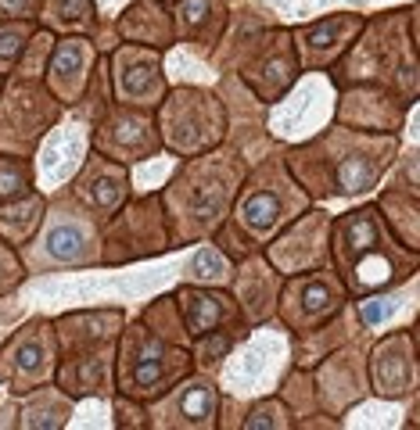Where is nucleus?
I'll return each instance as SVG.
<instances>
[{"label": "nucleus", "instance_id": "f257e3e1", "mask_svg": "<svg viewBox=\"0 0 420 430\" xmlns=\"http://www.w3.org/2000/svg\"><path fill=\"white\" fill-rule=\"evenodd\" d=\"M399 151L395 133H370L331 126L324 136L309 140L288 154L291 180L305 197H359L374 190Z\"/></svg>", "mask_w": 420, "mask_h": 430}, {"label": "nucleus", "instance_id": "f03ea898", "mask_svg": "<svg viewBox=\"0 0 420 430\" xmlns=\"http://www.w3.org/2000/svg\"><path fill=\"white\" fill-rule=\"evenodd\" d=\"M244 183V161L237 151H205L187 158L176 169L173 183L162 197L169 240L187 244L216 233L230 215V204Z\"/></svg>", "mask_w": 420, "mask_h": 430}, {"label": "nucleus", "instance_id": "7ed1b4c3", "mask_svg": "<svg viewBox=\"0 0 420 430\" xmlns=\"http://www.w3.org/2000/svg\"><path fill=\"white\" fill-rule=\"evenodd\" d=\"M331 230V262L338 265V280L356 298L388 291L399 280L413 277L416 255L388 240V226L378 204H363L345 211L327 226Z\"/></svg>", "mask_w": 420, "mask_h": 430}, {"label": "nucleus", "instance_id": "20e7f679", "mask_svg": "<svg viewBox=\"0 0 420 430\" xmlns=\"http://www.w3.org/2000/svg\"><path fill=\"white\" fill-rule=\"evenodd\" d=\"M62 369V395H108L115 373V341L123 334V312H72L55 322Z\"/></svg>", "mask_w": 420, "mask_h": 430}, {"label": "nucleus", "instance_id": "39448f33", "mask_svg": "<svg viewBox=\"0 0 420 430\" xmlns=\"http://www.w3.org/2000/svg\"><path fill=\"white\" fill-rule=\"evenodd\" d=\"M305 204H309L305 190L280 165H262L248 183H241V190L234 197V211L220 223V230L237 233V240H244L241 248L248 255L259 244L273 240L280 233V226L298 219V211Z\"/></svg>", "mask_w": 420, "mask_h": 430}, {"label": "nucleus", "instance_id": "423d86ee", "mask_svg": "<svg viewBox=\"0 0 420 430\" xmlns=\"http://www.w3.org/2000/svg\"><path fill=\"white\" fill-rule=\"evenodd\" d=\"M115 376H119V388L126 398L147 402V398H162L173 384H180L183 376L191 373V355L154 334L147 322H137V327L123 330L115 341Z\"/></svg>", "mask_w": 420, "mask_h": 430}, {"label": "nucleus", "instance_id": "0eeeda50", "mask_svg": "<svg viewBox=\"0 0 420 430\" xmlns=\"http://www.w3.org/2000/svg\"><path fill=\"white\" fill-rule=\"evenodd\" d=\"M159 136L162 147H169L180 158H194L205 151H216L227 136V108L216 93L208 90H173L159 100Z\"/></svg>", "mask_w": 420, "mask_h": 430}, {"label": "nucleus", "instance_id": "6e6552de", "mask_svg": "<svg viewBox=\"0 0 420 430\" xmlns=\"http://www.w3.org/2000/svg\"><path fill=\"white\" fill-rule=\"evenodd\" d=\"M298 50L288 29H262L237 43V72L255 86L259 100H280L284 90L298 79Z\"/></svg>", "mask_w": 420, "mask_h": 430}, {"label": "nucleus", "instance_id": "1a4fd4ad", "mask_svg": "<svg viewBox=\"0 0 420 430\" xmlns=\"http://www.w3.org/2000/svg\"><path fill=\"white\" fill-rule=\"evenodd\" d=\"M58 119V97L47 93L40 79H15L0 97V151L11 158L33 154L47 126Z\"/></svg>", "mask_w": 420, "mask_h": 430}, {"label": "nucleus", "instance_id": "9d476101", "mask_svg": "<svg viewBox=\"0 0 420 430\" xmlns=\"http://www.w3.org/2000/svg\"><path fill=\"white\" fill-rule=\"evenodd\" d=\"M47 215V226H43V237L36 240L40 244V258L33 255L29 265L40 269V265H90L97 262V244H101V233L93 226V215L86 204L76 201V194L65 201H58Z\"/></svg>", "mask_w": 420, "mask_h": 430}, {"label": "nucleus", "instance_id": "9b49d317", "mask_svg": "<svg viewBox=\"0 0 420 430\" xmlns=\"http://www.w3.org/2000/svg\"><path fill=\"white\" fill-rule=\"evenodd\" d=\"M58 369V334L55 322L33 319L8 341V348L0 351V384H8V391L25 395L40 391Z\"/></svg>", "mask_w": 420, "mask_h": 430}, {"label": "nucleus", "instance_id": "f8f14e48", "mask_svg": "<svg viewBox=\"0 0 420 430\" xmlns=\"http://www.w3.org/2000/svg\"><path fill=\"white\" fill-rule=\"evenodd\" d=\"M169 226H166V211H162V197H140L133 208L115 211L104 230V262L119 265V262H133V258H147V255H162L169 251Z\"/></svg>", "mask_w": 420, "mask_h": 430}, {"label": "nucleus", "instance_id": "ddd939ff", "mask_svg": "<svg viewBox=\"0 0 420 430\" xmlns=\"http://www.w3.org/2000/svg\"><path fill=\"white\" fill-rule=\"evenodd\" d=\"M341 308H345V284L338 277H331L327 269L295 273V280H288V287L280 294V315L298 334L320 330V322L334 319Z\"/></svg>", "mask_w": 420, "mask_h": 430}, {"label": "nucleus", "instance_id": "4468645a", "mask_svg": "<svg viewBox=\"0 0 420 430\" xmlns=\"http://www.w3.org/2000/svg\"><path fill=\"white\" fill-rule=\"evenodd\" d=\"M112 83L115 97L126 108H159L166 97V76H162V50L140 47V43H123L112 58Z\"/></svg>", "mask_w": 420, "mask_h": 430}, {"label": "nucleus", "instance_id": "2eb2a0df", "mask_svg": "<svg viewBox=\"0 0 420 430\" xmlns=\"http://www.w3.org/2000/svg\"><path fill=\"white\" fill-rule=\"evenodd\" d=\"M93 147H97V154L112 158V161H144V158L162 151V136H159V126H154V119L147 112L119 104L115 112L97 126Z\"/></svg>", "mask_w": 420, "mask_h": 430}, {"label": "nucleus", "instance_id": "dca6fc26", "mask_svg": "<svg viewBox=\"0 0 420 430\" xmlns=\"http://www.w3.org/2000/svg\"><path fill=\"white\" fill-rule=\"evenodd\" d=\"M327 211H305V219H298L273 248H270V262L280 273H309L320 269L331 258V244H327Z\"/></svg>", "mask_w": 420, "mask_h": 430}, {"label": "nucleus", "instance_id": "f3484780", "mask_svg": "<svg viewBox=\"0 0 420 430\" xmlns=\"http://www.w3.org/2000/svg\"><path fill=\"white\" fill-rule=\"evenodd\" d=\"M216 412H220V395L216 384L208 376H194V380L173 384L154 412L147 416H159V419H147L154 426H216Z\"/></svg>", "mask_w": 420, "mask_h": 430}, {"label": "nucleus", "instance_id": "a211bd4d", "mask_svg": "<svg viewBox=\"0 0 420 430\" xmlns=\"http://www.w3.org/2000/svg\"><path fill=\"white\" fill-rule=\"evenodd\" d=\"M72 194L93 215L112 219V215L126 204V197H130V173H126L123 161H112L104 154H90L79 180H76V187H72Z\"/></svg>", "mask_w": 420, "mask_h": 430}, {"label": "nucleus", "instance_id": "6ab92c4d", "mask_svg": "<svg viewBox=\"0 0 420 430\" xmlns=\"http://www.w3.org/2000/svg\"><path fill=\"white\" fill-rule=\"evenodd\" d=\"M366 29L363 15H331L324 22H312L295 36V50H298V65L302 69H320L331 65L338 54H345L352 47V40Z\"/></svg>", "mask_w": 420, "mask_h": 430}, {"label": "nucleus", "instance_id": "aec40b11", "mask_svg": "<svg viewBox=\"0 0 420 430\" xmlns=\"http://www.w3.org/2000/svg\"><path fill=\"white\" fill-rule=\"evenodd\" d=\"M416 334H388L370 359V380L381 398H402L416 388V359H413Z\"/></svg>", "mask_w": 420, "mask_h": 430}, {"label": "nucleus", "instance_id": "412c9836", "mask_svg": "<svg viewBox=\"0 0 420 430\" xmlns=\"http://www.w3.org/2000/svg\"><path fill=\"white\" fill-rule=\"evenodd\" d=\"M176 308L183 312V330L191 341L216 334V330H234L241 319L237 301H230L223 291H208V287H180Z\"/></svg>", "mask_w": 420, "mask_h": 430}, {"label": "nucleus", "instance_id": "4be33fe9", "mask_svg": "<svg viewBox=\"0 0 420 430\" xmlns=\"http://www.w3.org/2000/svg\"><path fill=\"white\" fill-rule=\"evenodd\" d=\"M90 62H97V50L83 36H72V40H62V43L50 47V58H47L43 72H47V83H50L58 100H65V104L79 100V93L86 86Z\"/></svg>", "mask_w": 420, "mask_h": 430}, {"label": "nucleus", "instance_id": "5701e85b", "mask_svg": "<svg viewBox=\"0 0 420 430\" xmlns=\"http://www.w3.org/2000/svg\"><path fill=\"white\" fill-rule=\"evenodd\" d=\"M341 119L352 122V129L395 133L402 122V104L378 86H352V93H345L341 100Z\"/></svg>", "mask_w": 420, "mask_h": 430}, {"label": "nucleus", "instance_id": "b1692460", "mask_svg": "<svg viewBox=\"0 0 420 430\" xmlns=\"http://www.w3.org/2000/svg\"><path fill=\"white\" fill-rule=\"evenodd\" d=\"M176 40L198 47V50H212L227 29V0H176Z\"/></svg>", "mask_w": 420, "mask_h": 430}, {"label": "nucleus", "instance_id": "393cba45", "mask_svg": "<svg viewBox=\"0 0 420 430\" xmlns=\"http://www.w3.org/2000/svg\"><path fill=\"white\" fill-rule=\"evenodd\" d=\"M234 294H237V308L244 312V319L262 322L273 312V301L280 294V273L266 265V258H248L244 269L237 273Z\"/></svg>", "mask_w": 420, "mask_h": 430}, {"label": "nucleus", "instance_id": "a878e982", "mask_svg": "<svg viewBox=\"0 0 420 430\" xmlns=\"http://www.w3.org/2000/svg\"><path fill=\"white\" fill-rule=\"evenodd\" d=\"M119 33H123L126 43H140V47H154V50H166V47L176 43L173 18L159 0H137V4L119 18Z\"/></svg>", "mask_w": 420, "mask_h": 430}, {"label": "nucleus", "instance_id": "bb28decb", "mask_svg": "<svg viewBox=\"0 0 420 430\" xmlns=\"http://www.w3.org/2000/svg\"><path fill=\"white\" fill-rule=\"evenodd\" d=\"M43 211H47V204L36 194H25L18 201H8L4 208H0V237H4L11 248L29 244L40 233V226H43Z\"/></svg>", "mask_w": 420, "mask_h": 430}, {"label": "nucleus", "instance_id": "cd10ccee", "mask_svg": "<svg viewBox=\"0 0 420 430\" xmlns=\"http://www.w3.org/2000/svg\"><path fill=\"white\" fill-rule=\"evenodd\" d=\"M36 8L43 25L58 33H93L97 25L93 0H40Z\"/></svg>", "mask_w": 420, "mask_h": 430}, {"label": "nucleus", "instance_id": "c85d7f7f", "mask_svg": "<svg viewBox=\"0 0 420 430\" xmlns=\"http://www.w3.org/2000/svg\"><path fill=\"white\" fill-rule=\"evenodd\" d=\"M72 416V402L62 398L58 391H50V388H40L36 402L22 409V419L18 426H40V430H50V426H65Z\"/></svg>", "mask_w": 420, "mask_h": 430}, {"label": "nucleus", "instance_id": "c756f323", "mask_svg": "<svg viewBox=\"0 0 420 430\" xmlns=\"http://www.w3.org/2000/svg\"><path fill=\"white\" fill-rule=\"evenodd\" d=\"M33 194V169L25 158H0V204Z\"/></svg>", "mask_w": 420, "mask_h": 430}, {"label": "nucleus", "instance_id": "7c9ffc66", "mask_svg": "<svg viewBox=\"0 0 420 430\" xmlns=\"http://www.w3.org/2000/svg\"><path fill=\"white\" fill-rule=\"evenodd\" d=\"M29 33H33V25L25 18L18 25H0V76L11 72L22 62V50L29 43Z\"/></svg>", "mask_w": 420, "mask_h": 430}, {"label": "nucleus", "instance_id": "2f4dec72", "mask_svg": "<svg viewBox=\"0 0 420 430\" xmlns=\"http://www.w3.org/2000/svg\"><path fill=\"white\" fill-rule=\"evenodd\" d=\"M187 273H191V280H198V284H223L230 269H227L223 251L208 244V248H201V251L194 255V262H191Z\"/></svg>", "mask_w": 420, "mask_h": 430}, {"label": "nucleus", "instance_id": "473e14b6", "mask_svg": "<svg viewBox=\"0 0 420 430\" xmlns=\"http://www.w3.org/2000/svg\"><path fill=\"white\" fill-rule=\"evenodd\" d=\"M230 344H234V334H230V330L205 334V337H198V355H194V359H201V366H216V362L230 351Z\"/></svg>", "mask_w": 420, "mask_h": 430}, {"label": "nucleus", "instance_id": "72a5a7b5", "mask_svg": "<svg viewBox=\"0 0 420 430\" xmlns=\"http://www.w3.org/2000/svg\"><path fill=\"white\" fill-rule=\"evenodd\" d=\"M22 277H25V273H22V262L15 258V251L8 248V240L0 237V294H8Z\"/></svg>", "mask_w": 420, "mask_h": 430}, {"label": "nucleus", "instance_id": "f704fd0d", "mask_svg": "<svg viewBox=\"0 0 420 430\" xmlns=\"http://www.w3.org/2000/svg\"><path fill=\"white\" fill-rule=\"evenodd\" d=\"M280 416H288L277 402H266V405H255L251 409V416L244 419V426L248 430H259V426H291L295 419H280Z\"/></svg>", "mask_w": 420, "mask_h": 430}, {"label": "nucleus", "instance_id": "c9c22d12", "mask_svg": "<svg viewBox=\"0 0 420 430\" xmlns=\"http://www.w3.org/2000/svg\"><path fill=\"white\" fill-rule=\"evenodd\" d=\"M40 0H0V18H29Z\"/></svg>", "mask_w": 420, "mask_h": 430}, {"label": "nucleus", "instance_id": "e433bc0d", "mask_svg": "<svg viewBox=\"0 0 420 430\" xmlns=\"http://www.w3.org/2000/svg\"><path fill=\"white\" fill-rule=\"evenodd\" d=\"M159 4H176V0H159Z\"/></svg>", "mask_w": 420, "mask_h": 430}, {"label": "nucleus", "instance_id": "4c0bfd02", "mask_svg": "<svg viewBox=\"0 0 420 430\" xmlns=\"http://www.w3.org/2000/svg\"><path fill=\"white\" fill-rule=\"evenodd\" d=\"M0 86H4V76H0Z\"/></svg>", "mask_w": 420, "mask_h": 430}]
</instances>
